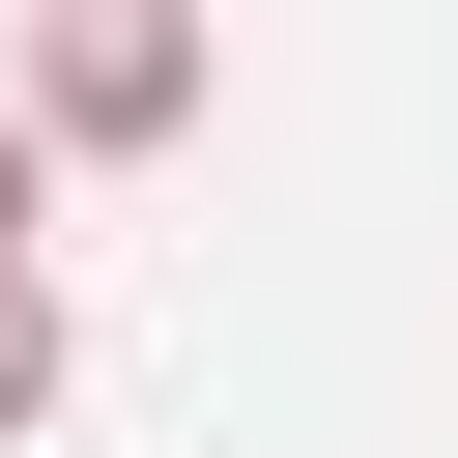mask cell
<instances>
[{
  "mask_svg": "<svg viewBox=\"0 0 458 458\" xmlns=\"http://www.w3.org/2000/svg\"><path fill=\"white\" fill-rule=\"evenodd\" d=\"M200 86H229V57H200L172 0H29V29H0V114H29L57 172H143V143H200Z\"/></svg>",
  "mask_w": 458,
  "mask_h": 458,
  "instance_id": "obj_1",
  "label": "cell"
},
{
  "mask_svg": "<svg viewBox=\"0 0 458 458\" xmlns=\"http://www.w3.org/2000/svg\"><path fill=\"white\" fill-rule=\"evenodd\" d=\"M57 401H86V315H57V258H29V286H0V458H29Z\"/></svg>",
  "mask_w": 458,
  "mask_h": 458,
  "instance_id": "obj_2",
  "label": "cell"
},
{
  "mask_svg": "<svg viewBox=\"0 0 458 458\" xmlns=\"http://www.w3.org/2000/svg\"><path fill=\"white\" fill-rule=\"evenodd\" d=\"M29 229H57V143H29V114H0V286H29Z\"/></svg>",
  "mask_w": 458,
  "mask_h": 458,
  "instance_id": "obj_3",
  "label": "cell"
}]
</instances>
